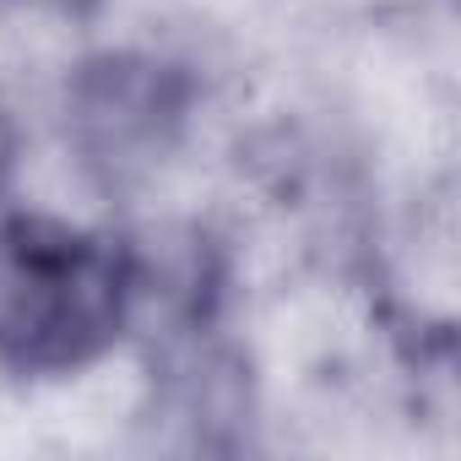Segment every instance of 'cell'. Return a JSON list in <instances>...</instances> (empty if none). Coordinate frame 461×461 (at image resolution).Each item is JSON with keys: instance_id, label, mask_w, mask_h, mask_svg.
Listing matches in <instances>:
<instances>
[{"instance_id": "cell-1", "label": "cell", "mask_w": 461, "mask_h": 461, "mask_svg": "<svg viewBox=\"0 0 461 461\" xmlns=\"http://www.w3.org/2000/svg\"><path fill=\"white\" fill-rule=\"evenodd\" d=\"M120 315V272L60 228L0 234V348L17 358H77Z\"/></svg>"}, {"instance_id": "cell-2", "label": "cell", "mask_w": 461, "mask_h": 461, "mask_svg": "<svg viewBox=\"0 0 461 461\" xmlns=\"http://www.w3.org/2000/svg\"><path fill=\"white\" fill-rule=\"evenodd\" d=\"M71 114L87 158L109 168H147L174 136L179 93L147 60H104L77 77Z\"/></svg>"}, {"instance_id": "cell-3", "label": "cell", "mask_w": 461, "mask_h": 461, "mask_svg": "<svg viewBox=\"0 0 461 461\" xmlns=\"http://www.w3.org/2000/svg\"><path fill=\"white\" fill-rule=\"evenodd\" d=\"M6 163H12V125L0 114V174H6Z\"/></svg>"}]
</instances>
